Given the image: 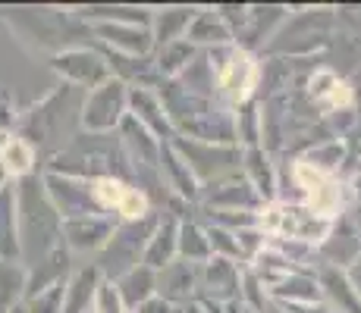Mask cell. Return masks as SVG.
<instances>
[{
	"label": "cell",
	"instance_id": "6da1fadb",
	"mask_svg": "<svg viewBox=\"0 0 361 313\" xmlns=\"http://www.w3.org/2000/svg\"><path fill=\"white\" fill-rule=\"evenodd\" d=\"M13 200H16V235H19V263L25 269L44 260L54 248L63 245L60 219L51 198L44 191L41 172L13 182Z\"/></svg>",
	"mask_w": 361,
	"mask_h": 313
},
{
	"label": "cell",
	"instance_id": "7a4b0ae2",
	"mask_svg": "<svg viewBox=\"0 0 361 313\" xmlns=\"http://www.w3.org/2000/svg\"><path fill=\"white\" fill-rule=\"evenodd\" d=\"M44 172H60V176H73V179H101V176H114V179H126L135 185V172H132L126 154L120 148V138L114 135H79L69 138V144L63 151H57L47 160Z\"/></svg>",
	"mask_w": 361,
	"mask_h": 313
},
{
	"label": "cell",
	"instance_id": "3957f363",
	"mask_svg": "<svg viewBox=\"0 0 361 313\" xmlns=\"http://www.w3.org/2000/svg\"><path fill=\"white\" fill-rule=\"evenodd\" d=\"M204 53H207V63H211L217 103H224L233 113L239 107H245V103H252L261 88V72H264L258 57L235 44L214 47V51H204Z\"/></svg>",
	"mask_w": 361,
	"mask_h": 313
},
{
	"label": "cell",
	"instance_id": "277c9868",
	"mask_svg": "<svg viewBox=\"0 0 361 313\" xmlns=\"http://www.w3.org/2000/svg\"><path fill=\"white\" fill-rule=\"evenodd\" d=\"M157 219H161V210L148 213V217H142V219L120 222V226L114 229L110 241L98 250V263H94L104 279L116 282L120 276H126L129 269H135L138 263H142L151 232L157 229Z\"/></svg>",
	"mask_w": 361,
	"mask_h": 313
},
{
	"label": "cell",
	"instance_id": "5b68a950",
	"mask_svg": "<svg viewBox=\"0 0 361 313\" xmlns=\"http://www.w3.org/2000/svg\"><path fill=\"white\" fill-rule=\"evenodd\" d=\"M129 113V88L110 75L98 88L85 91L79 103V125L88 135H114Z\"/></svg>",
	"mask_w": 361,
	"mask_h": 313
},
{
	"label": "cell",
	"instance_id": "8992f818",
	"mask_svg": "<svg viewBox=\"0 0 361 313\" xmlns=\"http://www.w3.org/2000/svg\"><path fill=\"white\" fill-rule=\"evenodd\" d=\"M170 141L179 151V157L185 160V166L192 170V176H195V182L201 188L242 170L239 144H204V141H189V138H179V135H173Z\"/></svg>",
	"mask_w": 361,
	"mask_h": 313
},
{
	"label": "cell",
	"instance_id": "52a82bcc",
	"mask_svg": "<svg viewBox=\"0 0 361 313\" xmlns=\"http://www.w3.org/2000/svg\"><path fill=\"white\" fill-rule=\"evenodd\" d=\"M73 97H75V88L60 82L51 94H44L38 103H32V107L19 116L16 135L25 138L35 151H38L41 144H47L51 138H57L66 122V110H69V103H73Z\"/></svg>",
	"mask_w": 361,
	"mask_h": 313
},
{
	"label": "cell",
	"instance_id": "ba28073f",
	"mask_svg": "<svg viewBox=\"0 0 361 313\" xmlns=\"http://www.w3.org/2000/svg\"><path fill=\"white\" fill-rule=\"evenodd\" d=\"M308 97L314 103V110H321V116H327L333 125L343 116L345 132L352 129V122H355V91L336 69L317 66L308 79Z\"/></svg>",
	"mask_w": 361,
	"mask_h": 313
},
{
	"label": "cell",
	"instance_id": "9c48e42d",
	"mask_svg": "<svg viewBox=\"0 0 361 313\" xmlns=\"http://www.w3.org/2000/svg\"><path fill=\"white\" fill-rule=\"evenodd\" d=\"M47 66L60 75L63 85L85 88V91H92V88H98L101 82L110 79V69H107L104 53L94 51V47H82V44L66 47V51L47 57Z\"/></svg>",
	"mask_w": 361,
	"mask_h": 313
},
{
	"label": "cell",
	"instance_id": "30bf717a",
	"mask_svg": "<svg viewBox=\"0 0 361 313\" xmlns=\"http://www.w3.org/2000/svg\"><path fill=\"white\" fill-rule=\"evenodd\" d=\"M198 204L204 210H220V213H261L267 207L242 172H233V176H224L217 182L204 185L198 194Z\"/></svg>",
	"mask_w": 361,
	"mask_h": 313
},
{
	"label": "cell",
	"instance_id": "8fae6325",
	"mask_svg": "<svg viewBox=\"0 0 361 313\" xmlns=\"http://www.w3.org/2000/svg\"><path fill=\"white\" fill-rule=\"evenodd\" d=\"M88 32L98 38L104 51L123 53V57H151L154 53V38L151 25H132V23H98L88 25Z\"/></svg>",
	"mask_w": 361,
	"mask_h": 313
},
{
	"label": "cell",
	"instance_id": "7c38bea8",
	"mask_svg": "<svg viewBox=\"0 0 361 313\" xmlns=\"http://www.w3.org/2000/svg\"><path fill=\"white\" fill-rule=\"evenodd\" d=\"M198 298H207L214 304L242 301V267L224 257H211L207 263H201Z\"/></svg>",
	"mask_w": 361,
	"mask_h": 313
},
{
	"label": "cell",
	"instance_id": "4fadbf2b",
	"mask_svg": "<svg viewBox=\"0 0 361 313\" xmlns=\"http://www.w3.org/2000/svg\"><path fill=\"white\" fill-rule=\"evenodd\" d=\"M317 250V260L324 267H336V269H345L352 260L361 254V232L355 229L349 213L336 217L330 222V232L324 235V241L314 248Z\"/></svg>",
	"mask_w": 361,
	"mask_h": 313
},
{
	"label": "cell",
	"instance_id": "5bb4252c",
	"mask_svg": "<svg viewBox=\"0 0 361 313\" xmlns=\"http://www.w3.org/2000/svg\"><path fill=\"white\" fill-rule=\"evenodd\" d=\"M120 226L110 217H75L60 222V235H63V245L69 248V254H88V250H98L110 241L114 229Z\"/></svg>",
	"mask_w": 361,
	"mask_h": 313
},
{
	"label": "cell",
	"instance_id": "9a60e30c",
	"mask_svg": "<svg viewBox=\"0 0 361 313\" xmlns=\"http://www.w3.org/2000/svg\"><path fill=\"white\" fill-rule=\"evenodd\" d=\"M157 176L161 182L170 188V198L183 200V204L195 207L198 204V194L201 185L195 182L192 170L185 166V160L179 157V151L173 148V141H161V157H157Z\"/></svg>",
	"mask_w": 361,
	"mask_h": 313
},
{
	"label": "cell",
	"instance_id": "2e32d148",
	"mask_svg": "<svg viewBox=\"0 0 361 313\" xmlns=\"http://www.w3.org/2000/svg\"><path fill=\"white\" fill-rule=\"evenodd\" d=\"M264 295H267V301L276 304V307H314V304H324L314 273H308V269L289 273L286 279L270 285Z\"/></svg>",
	"mask_w": 361,
	"mask_h": 313
},
{
	"label": "cell",
	"instance_id": "e0dca14e",
	"mask_svg": "<svg viewBox=\"0 0 361 313\" xmlns=\"http://www.w3.org/2000/svg\"><path fill=\"white\" fill-rule=\"evenodd\" d=\"M198 279H201V267L176 257L170 267H164L157 273V298H164L173 307H179V304L198 298Z\"/></svg>",
	"mask_w": 361,
	"mask_h": 313
},
{
	"label": "cell",
	"instance_id": "ac0fdd59",
	"mask_svg": "<svg viewBox=\"0 0 361 313\" xmlns=\"http://www.w3.org/2000/svg\"><path fill=\"white\" fill-rule=\"evenodd\" d=\"M314 279H317V288H321V298L330 313H361V298L352 288V282L345 279L343 269L324 267L321 263L314 269Z\"/></svg>",
	"mask_w": 361,
	"mask_h": 313
},
{
	"label": "cell",
	"instance_id": "d6986e66",
	"mask_svg": "<svg viewBox=\"0 0 361 313\" xmlns=\"http://www.w3.org/2000/svg\"><path fill=\"white\" fill-rule=\"evenodd\" d=\"M129 116L142 122L157 141H170L173 138V125H170V120H166V110H164L157 91H148V88H129Z\"/></svg>",
	"mask_w": 361,
	"mask_h": 313
},
{
	"label": "cell",
	"instance_id": "ffe728a7",
	"mask_svg": "<svg viewBox=\"0 0 361 313\" xmlns=\"http://www.w3.org/2000/svg\"><path fill=\"white\" fill-rule=\"evenodd\" d=\"M101 282H104V276L98 273L94 263L73 269L63 285V313H92Z\"/></svg>",
	"mask_w": 361,
	"mask_h": 313
},
{
	"label": "cell",
	"instance_id": "44dd1931",
	"mask_svg": "<svg viewBox=\"0 0 361 313\" xmlns=\"http://www.w3.org/2000/svg\"><path fill=\"white\" fill-rule=\"evenodd\" d=\"M69 263H73V254H69L66 245H60V248H54L44 260H38L35 267H29V279H25V301L35 298V295H41V291L51 288V285L66 282L69 273H73Z\"/></svg>",
	"mask_w": 361,
	"mask_h": 313
},
{
	"label": "cell",
	"instance_id": "7402d4cb",
	"mask_svg": "<svg viewBox=\"0 0 361 313\" xmlns=\"http://www.w3.org/2000/svg\"><path fill=\"white\" fill-rule=\"evenodd\" d=\"M242 176L258 191L264 204L276 200V163L264 148H242Z\"/></svg>",
	"mask_w": 361,
	"mask_h": 313
},
{
	"label": "cell",
	"instance_id": "603a6c76",
	"mask_svg": "<svg viewBox=\"0 0 361 313\" xmlns=\"http://www.w3.org/2000/svg\"><path fill=\"white\" fill-rule=\"evenodd\" d=\"M176 232H179V219L173 217V213H161L157 229L151 232L148 248H145L142 267L154 269V273H161L164 267H170V263L176 260Z\"/></svg>",
	"mask_w": 361,
	"mask_h": 313
},
{
	"label": "cell",
	"instance_id": "cb8c5ba5",
	"mask_svg": "<svg viewBox=\"0 0 361 313\" xmlns=\"http://www.w3.org/2000/svg\"><path fill=\"white\" fill-rule=\"evenodd\" d=\"M283 19H286V6H248L245 29L239 32V38H235L233 44L255 53V47H258L264 38H270Z\"/></svg>",
	"mask_w": 361,
	"mask_h": 313
},
{
	"label": "cell",
	"instance_id": "d4e9b609",
	"mask_svg": "<svg viewBox=\"0 0 361 313\" xmlns=\"http://www.w3.org/2000/svg\"><path fill=\"white\" fill-rule=\"evenodd\" d=\"M0 166H4V172L10 176V182H19V179L38 172V151H35L25 138H19L16 132L4 135L0 138Z\"/></svg>",
	"mask_w": 361,
	"mask_h": 313
},
{
	"label": "cell",
	"instance_id": "484cf974",
	"mask_svg": "<svg viewBox=\"0 0 361 313\" xmlns=\"http://www.w3.org/2000/svg\"><path fill=\"white\" fill-rule=\"evenodd\" d=\"M195 13H198V6H164V10H151V38H154V47L170 44V41H183L192 19H195Z\"/></svg>",
	"mask_w": 361,
	"mask_h": 313
},
{
	"label": "cell",
	"instance_id": "4316f807",
	"mask_svg": "<svg viewBox=\"0 0 361 313\" xmlns=\"http://www.w3.org/2000/svg\"><path fill=\"white\" fill-rule=\"evenodd\" d=\"M185 41L192 47H204V51H214V47H226L233 44V34L226 29V23L220 19V13L214 6H204V10L195 13L189 32H185Z\"/></svg>",
	"mask_w": 361,
	"mask_h": 313
},
{
	"label": "cell",
	"instance_id": "83f0119b",
	"mask_svg": "<svg viewBox=\"0 0 361 313\" xmlns=\"http://www.w3.org/2000/svg\"><path fill=\"white\" fill-rule=\"evenodd\" d=\"M114 288H116V295H120L123 307L132 313V310H138L145 301H151V298L157 295V273L138 263L135 269H129L126 276H120V279L114 282Z\"/></svg>",
	"mask_w": 361,
	"mask_h": 313
},
{
	"label": "cell",
	"instance_id": "f1b7e54d",
	"mask_svg": "<svg viewBox=\"0 0 361 313\" xmlns=\"http://www.w3.org/2000/svg\"><path fill=\"white\" fill-rule=\"evenodd\" d=\"M176 257L185 263H201L211 260V245H207V232L204 222L198 219H179V232H176Z\"/></svg>",
	"mask_w": 361,
	"mask_h": 313
},
{
	"label": "cell",
	"instance_id": "f546056e",
	"mask_svg": "<svg viewBox=\"0 0 361 313\" xmlns=\"http://www.w3.org/2000/svg\"><path fill=\"white\" fill-rule=\"evenodd\" d=\"M198 57V47H192L189 41H170V44H161L154 47V69L164 82H173L185 72L192 60Z\"/></svg>",
	"mask_w": 361,
	"mask_h": 313
},
{
	"label": "cell",
	"instance_id": "4dcf8cb0",
	"mask_svg": "<svg viewBox=\"0 0 361 313\" xmlns=\"http://www.w3.org/2000/svg\"><path fill=\"white\" fill-rule=\"evenodd\" d=\"M25 279L29 269L19 260H0V313H10L25 301Z\"/></svg>",
	"mask_w": 361,
	"mask_h": 313
},
{
	"label": "cell",
	"instance_id": "1f68e13d",
	"mask_svg": "<svg viewBox=\"0 0 361 313\" xmlns=\"http://www.w3.org/2000/svg\"><path fill=\"white\" fill-rule=\"evenodd\" d=\"M0 260H19L16 200H13V185L0 191Z\"/></svg>",
	"mask_w": 361,
	"mask_h": 313
},
{
	"label": "cell",
	"instance_id": "d6a6232c",
	"mask_svg": "<svg viewBox=\"0 0 361 313\" xmlns=\"http://www.w3.org/2000/svg\"><path fill=\"white\" fill-rule=\"evenodd\" d=\"M63 285H51V288H44L41 295H35L25 301V310L29 313H63Z\"/></svg>",
	"mask_w": 361,
	"mask_h": 313
},
{
	"label": "cell",
	"instance_id": "836d02e7",
	"mask_svg": "<svg viewBox=\"0 0 361 313\" xmlns=\"http://www.w3.org/2000/svg\"><path fill=\"white\" fill-rule=\"evenodd\" d=\"M16 122H19V110H16V101L13 94L0 85V138L4 135H13L16 132Z\"/></svg>",
	"mask_w": 361,
	"mask_h": 313
},
{
	"label": "cell",
	"instance_id": "e575fe53",
	"mask_svg": "<svg viewBox=\"0 0 361 313\" xmlns=\"http://www.w3.org/2000/svg\"><path fill=\"white\" fill-rule=\"evenodd\" d=\"M92 313H129L126 307H123V301H120V295H116L114 282H107V279L101 282L98 298H94V310H92Z\"/></svg>",
	"mask_w": 361,
	"mask_h": 313
},
{
	"label": "cell",
	"instance_id": "d590c367",
	"mask_svg": "<svg viewBox=\"0 0 361 313\" xmlns=\"http://www.w3.org/2000/svg\"><path fill=\"white\" fill-rule=\"evenodd\" d=\"M176 313H224V304H214L207 298H192V301L179 304Z\"/></svg>",
	"mask_w": 361,
	"mask_h": 313
},
{
	"label": "cell",
	"instance_id": "8d00e7d4",
	"mask_svg": "<svg viewBox=\"0 0 361 313\" xmlns=\"http://www.w3.org/2000/svg\"><path fill=\"white\" fill-rule=\"evenodd\" d=\"M132 313H176V307H173L170 301H164V298H151V301H145L138 310H132Z\"/></svg>",
	"mask_w": 361,
	"mask_h": 313
},
{
	"label": "cell",
	"instance_id": "74e56055",
	"mask_svg": "<svg viewBox=\"0 0 361 313\" xmlns=\"http://www.w3.org/2000/svg\"><path fill=\"white\" fill-rule=\"evenodd\" d=\"M343 273H345V279L352 282V288H355V291H358V298H361V254L349 263V267L343 269Z\"/></svg>",
	"mask_w": 361,
	"mask_h": 313
},
{
	"label": "cell",
	"instance_id": "f35d334b",
	"mask_svg": "<svg viewBox=\"0 0 361 313\" xmlns=\"http://www.w3.org/2000/svg\"><path fill=\"white\" fill-rule=\"evenodd\" d=\"M349 182V191H352V204H361V166H358V172L352 179H345Z\"/></svg>",
	"mask_w": 361,
	"mask_h": 313
},
{
	"label": "cell",
	"instance_id": "ab89813d",
	"mask_svg": "<svg viewBox=\"0 0 361 313\" xmlns=\"http://www.w3.org/2000/svg\"><path fill=\"white\" fill-rule=\"evenodd\" d=\"M13 182H10V176H6L4 172V166H0V191H4V188H10Z\"/></svg>",
	"mask_w": 361,
	"mask_h": 313
},
{
	"label": "cell",
	"instance_id": "60d3db41",
	"mask_svg": "<svg viewBox=\"0 0 361 313\" xmlns=\"http://www.w3.org/2000/svg\"><path fill=\"white\" fill-rule=\"evenodd\" d=\"M349 217H352V222H355V229L361 232V204H358V210H355V213H349Z\"/></svg>",
	"mask_w": 361,
	"mask_h": 313
},
{
	"label": "cell",
	"instance_id": "b9f144b4",
	"mask_svg": "<svg viewBox=\"0 0 361 313\" xmlns=\"http://www.w3.org/2000/svg\"><path fill=\"white\" fill-rule=\"evenodd\" d=\"M10 313H29V310H25V304H19V307H13Z\"/></svg>",
	"mask_w": 361,
	"mask_h": 313
},
{
	"label": "cell",
	"instance_id": "7bdbcfd3",
	"mask_svg": "<svg viewBox=\"0 0 361 313\" xmlns=\"http://www.w3.org/2000/svg\"><path fill=\"white\" fill-rule=\"evenodd\" d=\"M264 313H283V310H280V307H274V304H270V307L264 310Z\"/></svg>",
	"mask_w": 361,
	"mask_h": 313
},
{
	"label": "cell",
	"instance_id": "ee69618b",
	"mask_svg": "<svg viewBox=\"0 0 361 313\" xmlns=\"http://www.w3.org/2000/svg\"><path fill=\"white\" fill-rule=\"evenodd\" d=\"M327 313H330V310H327Z\"/></svg>",
	"mask_w": 361,
	"mask_h": 313
}]
</instances>
